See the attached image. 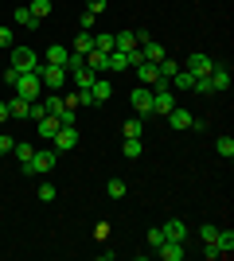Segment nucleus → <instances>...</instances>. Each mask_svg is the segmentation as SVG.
Masks as SVG:
<instances>
[{
    "label": "nucleus",
    "mask_w": 234,
    "mask_h": 261,
    "mask_svg": "<svg viewBox=\"0 0 234 261\" xmlns=\"http://www.w3.org/2000/svg\"><path fill=\"white\" fill-rule=\"evenodd\" d=\"M28 106H32V101H23V98H16V94H12V98H8V117L28 121Z\"/></svg>",
    "instance_id": "aec40b11"
},
{
    "label": "nucleus",
    "mask_w": 234,
    "mask_h": 261,
    "mask_svg": "<svg viewBox=\"0 0 234 261\" xmlns=\"http://www.w3.org/2000/svg\"><path fill=\"white\" fill-rule=\"evenodd\" d=\"M137 47V32H113V51H133Z\"/></svg>",
    "instance_id": "a211bd4d"
},
{
    "label": "nucleus",
    "mask_w": 234,
    "mask_h": 261,
    "mask_svg": "<svg viewBox=\"0 0 234 261\" xmlns=\"http://www.w3.org/2000/svg\"><path fill=\"white\" fill-rule=\"evenodd\" d=\"M16 23H20V28H28V32H39V20H35L28 8H16Z\"/></svg>",
    "instance_id": "b1692460"
},
{
    "label": "nucleus",
    "mask_w": 234,
    "mask_h": 261,
    "mask_svg": "<svg viewBox=\"0 0 234 261\" xmlns=\"http://www.w3.org/2000/svg\"><path fill=\"white\" fill-rule=\"evenodd\" d=\"M160 230H164V238H172V242H188V234H191L184 218H168V222H164Z\"/></svg>",
    "instance_id": "ddd939ff"
},
{
    "label": "nucleus",
    "mask_w": 234,
    "mask_h": 261,
    "mask_svg": "<svg viewBox=\"0 0 234 261\" xmlns=\"http://www.w3.org/2000/svg\"><path fill=\"white\" fill-rule=\"evenodd\" d=\"M188 70H191L195 78H207V74L215 70V59H211V55H203V51H195V55L188 59Z\"/></svg>",
    "instance_id": "0eeeda50"
},
{
    "label": "nucleus",
    "mask_w": 234,
    "mask_h": 261,
    "mask_svg": "<svg viewBox=\"0 0 234 261\" xmlns=\"http://www.w3.org/2000/svg\"><path fill=\"white\" fill-rule=\"evenodd\" d=\"M86 12H94V16H101V12H106V0H86Z\"/></svg>",
    "instance_id": "58836bf2"
},
{
    "label": "nucleus",
    "mask_w": 234,
    "mask_h": 261,
    "mask_svg": "<svg viewBox=\"0 0 234 261\" xmlns=\"http://www.w3.org/2000/svg\"><path fill=\"white\" fill-rule=\"evenodd\" d=\"M55 160H59L55 148H39V152H35L28 164H20V168H23V175H47L51 168H55Z\"/></svg>",
    "instance_id": "7ed1b4c3"
},
{
    "label": "nucleus",
    "mask_w": 234,
    "mask_h": 261,
    "mask_svg": "<svg viewBox=\"0 0 234 261\" xmlns=\"http://www.w3.org/2000/svg\"><path fill=\"white\" fill-rule=\"evenodd\" d=\"M94 238H98V242L110 238V222H98V226H94Z\"/></svg>",
    "instance_id": "4c0bfd02"
},
{
    "label": "nucleus",
    "mask_w": 234,
    "mask_h": 261,
    "mask_svg": "<svg viewBox=\"0 0 234 261\" xmlns=\"http://www.w3.org/2000/svg\"><path fill=\"white\" fill-rule=\"evenodd\" d=\"M51 141H55V152H70V148L78 144V129H74V125H63Z\"/></svg>",
    "instance_id": "9d476101"
},
{
    "label": "nucleus",
    "mask_w": 234,
    "mask_h": 261,
    "mask_svg": "<svg viewBox=\"0 0 234 261\" xmlns=\"http://www.w3.org/2000/svg\"><path fill=\"white\" fill-rule=\"evenodd\" d=\"M35 129H39V137H43V141H51V137H55V133L63 129V125H59V117H51V113H43V117L35 121Z\"/></svg>",
    "instance_id": "f3484780"
},
{
    "label": "nucleus",
    "mask_w": 234,
    "mask_h": 261,
    "mask_svg": "<svg viewBox=\"0 0 234 261\" xmlns=\"http://www.w3.org/2000/svg\"><path fill=\"white\" fill-rule=\"evenodd\" d=\"M164 117H168V125H172V129H191V121H195L188 109H179V106H172Z\"/></svg>",
    "instance_id": "2eb2a0df"
},
{
    "label": "nucleus",
    "mask_w": 234,
    "mask_h": 261,
    "mask_svg": "<svg viewBox=\"0 0 234 261\" xmlns=\"http://www.w3.org/2000/svg\"><path fill=\"white\" fill-rule=\"evenodd\" d=\"M110 94H113V82H110L106 74H98V78H94V86L82 90V106H101Z\"/></svg>",
    "instance_id": "20e7f679"
},
{
    "label": "nucleus",
    "mask_w": 234,
    "mask_h": 261,
    "mask_svg": "<svg viewBox=\"0 0 234 261\" xmlns=\"http://www.w3.org/2000/svg\"><path fill=\"white\" fill-rule=\"evenodd\" d=\"M215 234H219V226H203L199 230V242H203V246H215Z\"/></svg>",
    "instance_id": "72a5a7b5"
},
{
    "label": "nucleus",
    "mask_w": 234,
    "mask_h": 261,
    "mask_svg": "<svg viewBox=\"0 0 234 261\" xmlns=\"http://www.w3.org/2000/svg\"><path fill=\"white\" fill-rule=\"evenodd\" d=\"M106 191H110V199H121L129 187H125V179H110V184H106Z\"/></svg>",
    "instance_id": "7c9ffc66"
},
{
    "label": "nucleus",
    "mask_w": 234,
    "mask_h": 261,
    "mask_svg": "<svg viewBox=\"0 0 234 261\" xmlns=\"http://www.w3.org/2000/svg\"><path fill=\"white\" fill-rule=\"evenodd\" d=\"M106 63H110V55H106V51H98V47H94V51H86V66H94L98 74H110V70H106Z\"/></svg>",
    "instance_id": "6ab92c4d"
},
{
    "label": "nucleus",
    "mask_w": 234,
    "mask_h": 261,
    "mask_svg": "<svg viewBox=\"0 0 234 261\" xmlns=\"http://www.w3.org/2000/svg\"><path fill=\"white\" fill-rule=\"evenodd\" d=\"M215 148H219V156H226V160L234 156V141H230V137H219V141H215Z\"/></svg>",
    "instance_id": "2f4dec72"
},
{
    "label": "nucleus",
    "mask_w": 234,
    "mask_h": 261,
    "mask_svg": "<svg viewBox=\"0 0 234 261\" xmlns=\"http://www.w3.org/2000/svg\"><path fill=\"white\" fill-rule=\"evenodd\" d=\"M39 82H43L47 90H63V86H67V70H63V66L43 63V66H39Z\"/></svg>",
    "instance_id": "423d86ee"
},
{
    "label": "nucleus",
    "mask_w": 234,
    "mask_h": 261,
    "mask_svg": "<svg viewBox=\"0 0 234 261\" xmlns=\"http://www.w3.org/2000/svg\"><path fill=\"white\" fill-rule=\"evenodd\" d=\"M12 90H16V98H23V101H39V90H43V82H39V70H32V74H16Z\"/></svg>",
    "instance_id": "f03ea898"
},
{
    "label": "nucleus",
    "mask_w": 234,
    "mask_h": 261,
    "mask_svg": "<svg viewBox=\"0 0 234 261\" xmlns=\"http://www.w3.org/2000/svg\"><path fill=\"white\" fill-rule=\"evenodd\" d=\"M12 39H16V32H12L8 23H0V47H12Z\"/></svg>",
    "instance_id": "f704fd0d"
},
{
    "label": "nucleus",
    "mask_w": 234,
    "mask_h": 261,
    "mask_svg": "<svg viewBox=\"0 0 234 261\" xmlns=\"http://www.w3.org/2000/svg\"><path fill=\"white\" fill-rule=\"evenodd\" d=\"M215 246H219V253L226 257V253L234 250V234H230V230H219V234H215Z\"/></svg>",
    "instance_id": "393cba45"
},
{
    "label": "nucleus",
    "mask_w": 234,
    "mask_h": 261,
    "mask_svg": "<svg viewBox=\"0 0 234 261\" xmlns=\"http://www.w3.org/2000/svg\"><path fill=\"white\" fill-rule=\"evenodd\" d=\"M156 253H160L164 261H184V257H188V246H184V242H172V238H164L160 246H156Z\"/></svg>",
    "instance_id": "1a4fd4ad"
},
{
    "label": "nucleus",
    "mask_w": 234,
    "mask_h": 261,
    "mask_svg": "<svg viewBox=\"0 0 234 261\" xmlns=\"http://www.w3.org/2000/svg\"><path fill=\"white\" fill-rule=\"evenodd\" d=\"M28 12H32L35 20H43V16H51V0H32V4H28Z\"/></svg>",
    "instance_id": "bb28decb"
},
{
    "label": "nucleus",
    "mask_w": 234,
    "mask_h": 261,
    "mask_svg": "<svg viewBox=\"0 0 234 261\" xmlns=\"http://www.w3.org/2000/svg\"><path fill=\"white\" fill-rule=\"evenodd\" d=\"M74 55H86V51H94V32H78V39H74V47H70Z\"/></svg>",
    "instance_id": "5701e85b"
},
{
    "label": "nucleus",
    "mask_w": 234,
    "mask_h": 261,
    "mask_svg": "<svg viewBox=\"0 0 234 261\" xmlns=\"http://www.w3.org/2000/svg\"><path fill=\"white\" fill-rule=\"evenodd\" d=\"M106 70H129V55H125V51H110V63H106Z\"/></svg>",
    "instance_id": "a878e982"
},
{
    "label": "nucleus",
    "mask_w": 234,
    "mask_h": 261,
    "mask_svg": "<svg viewBox=\"0 0 234 261\" xmlns=\"http://www.w3.org/2000/svg\"><path fill=\"white\" fill-rule=\"evenodd\" d=\"M55 195H59V191H55V184H47V179H43V184H39V199H43V203H51Z\"/></svg>",
    "instance_id": "473e14b6"
},
{
    "label": "nucleus",
    "mask_w": 234,
    "mask_h": 261,
    "mask_svg": "<svg viewBox=\"0 0 234 261\" xmlns=\"http://www.w3.org/2000/svg\"><path fill=\"white\" fill-rule=\"evenodd\" d=\"M145 152V144H141V137H125L121 144V156H129V160H137V156Z\"/></svg>",
    "instance_id": "412c9836"
},
{
    "label": "nucleus",
    "mask_w": 234,
    "mask_h": 261,
    "mask_svg": "<svg viewBox=\"0 0 234 261\" xmlns=\"http://www.w3.org/2000/svg\"><path fill=\"white\" fill-rule=\"evenodd\" d=\"M12 156H16L20 164H28V160L35 156V144H28V141H16V144H12Z\"/></svg>",
    "instance_id": "4be33fe9"
},
{
    "label": "nucleus",
    "mask_w": 234,
    "mask_h": 261,
    "mask_svg": "<svg viewBox=\"0 0 234 261\" xmlns=\"http://www.w3.org/2000/svg\"><path fill=\"white\" fill-rule=\"evenodd\" d=\"M156 66H160V78H164V82H168V78H172V74H176V70H179V63H172L168 55H164V59H160V63H156Z\"/></svg>",
    "instance_id": "c85d7f7f"
},
{
    "label": "nucleus",
    "mask_w": 234,
    "mask_h": 261,
    "mask_svg": "<svg viewBox=\"0 0 234 261\" xmlns=\"http://www.w3.org/2000/svg\"><path fill=\"white\" fill-rule=\"evenodd\" d=\"M8 63H12V70L32 74V70H39V66H43V59H39L32 47H8Z\"/></svg>",
    "instance_id": "f257e3e1"
},
{
    "label": "nucleus",
    "mask_w": 234,
    "mask_h": 261,
    "mask_svg": "<svg viewBox=\"0 0 234 261\" xmlns=\"http://www.w3.org/2000/svg\"><path fill=\"white\" fill-rule=\"evenodd\" d=\"M94 78H98V70H94V66H74V70H70V82H74V90H90L94 86Z\"/></svg>",
    "instance_id": "9b49d317"
},
{
    "label": "nucleus",
    "mask_w": 234,
    "mask_h": 261,
    "mask_svg": "<svg viewBox=\"0 0 234 261\" xmlns=\"http://www.w3.org/2000/svg\"><path fill=\"white\" fill-rule=\"evenodd\" d=\"M121 133H125V137H141V133H145V125H141V117H129V121H125V125H121Z\"/></svg>",
    "instance_id": "cd10ccee"
},
{
    "label": "nucleus",
    "mask_w": 234,
    "mask_h": 261,
    "mask_svg": "<svg viewBox=\"0 0 234 261\" xmlns=\"http://www.w3.org/2000/svg\"><path fill=\"white\" fill-rule=\"evenodd\" d=\"M160 242H164V230H160V226H152V230H148V246H152V250H156Z\"/></svg>",
    "instance_id": "e433bc0d"
},
{
    "label": "nucleus",
    "mask_w": 234,
    "mask_h": 261,
    "mask_svg": "<svg viewBox=\"0 0 234 261\" xmlns=\"http://www.w3.org/2000/svg\"><path fill=\"white\" fill-rule=\"evenodd\" d=\"M8 121V101H0V125Z\"/></svg>",
    "instance_id": "ea45409f"
},
{
    "label": "nucleus",
    "mask_w": 234,
    "mask_h": 261,
    "mask_svg": "<svg viewBox=\"0 0 234 261\" xmlns=\"http://www.w3.org/2000/svg\"><path fill=\"white\" fill-rule=\"evenodd\" d=\"M67 59H70V47H63V43H51V47L43 51V63L63 66V70H67Z\"/></svg>",
    "instance_id": "4468645a"
},
{
    "label": "nucleus",
    "mask_w": 234,
    "mask_h": 261,
    "mask_svg": "<svg viewBox=\"0 0 234 261\" xmlns=\"http://www.w3.org/2000/svg\"><path fill=\"white\" fill-rule=\"evenodd\" d=\"M207 82H211V94H226V90H230V70L215 63V70L207 74Z\"/></svg>",
    "instance_id": "f8f14e48"
},
{
    "label": "nucleus",
    "mask_w": 234,
    "mask_h": 261,
    "mask_svg": "<svg viewBox=\"0 0 234 261\" xmlns=\"http://www.w3.org/2000/svg\"><path fill=\"white\" fill-rule=\"evenodd\" d=\"M137 78H141V86H156V82H160V66L156 63H137Z\"/></svg>",
    "instance_id": "dca6fc26"
},
{
    "label": "nucleus",
    "mask_w": 234,
    "mask_h": 261,
    "mask_svg": "<svg viewBox=\"0 0 234 261\" xmlns=\"http://www.w3.org/2000/svg\"><path fill=\"white\" fill-rule=\"evenodd\" d=\"M133 109H137V117H145V113H152V86H137L133 94Z\"/></svg>",
    "instance_id": "6e6552de"
},
{
    "label": "nucleus",
    "mask_w": 234,
    "mask_h": 261,
    "mask_svg": "<svg viewBox=\"0 0 234 261\" xmlns=\"http://www.w3.org/2000/svg\"><path fill=\"white\" fill-rule=\"evenodd\" d=\"M172 106H176V94H172V86L160 78V82L152 86V113H168Z\"/></svg>",
    "instance_id": "39448f33"
},
{
    "label": "nucleus",
    "mask_w": 234,
    "mask_h": 261,
    "mask_svg": "<svg viewBox=\"0 0 234 261\" xmlns=\"http://www.w3.org/2000/svg\"><path fill=\"white\" fill-rule=\"evenodd\" d=\"M94 47H98V51H106V55H110V51H113V35H110V32L94 35Z\"/></svg>",
    "instance_id": "c756f323"
},
{
    "label": "nucleus",
    "mask_w": 234,
    "mask_h": 261,
    "mask_svg": "<svg viewBox=\"0 0 234 261\" xmlns=\"http://www.w3.org/2000/svg\"><path fill=\"white\" fill-rule=\"evenodd\" d=\"M78 23H82V32H90V28L98 23V16H94V12H82V16H78Z\"/></svg>",
    "instance_id": "c9c22d12"
}]
</instances>
